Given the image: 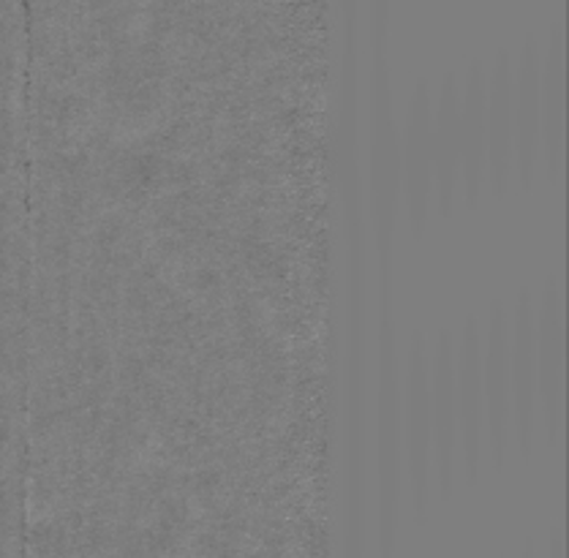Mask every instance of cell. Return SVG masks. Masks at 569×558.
Returning <instances> with one entry per match:
<instances>
[{
  "label": "cell",
  "instance_id": "cell-3",
  "mask_svg": "<svg viewBox=\"0 0 569 558\" xmlns=\"http://www.w3.org/2000/svg\"><path fill=\"white\" fill-rule=\"evenodd\" d=\"M426 400V392H422V366L420 355L411 357V381H409V447H411V475H415L417 485L426 482V441L420 439V434L426 430L428 411L422 406ZM428 436V434H422Z\"/></svg>",
  "mask_w": 569,
  "mask_h": 558
},
{
  "label": "cell",
  "instance_id": "cell-2",
  "mask_svg": "<svg viewBox=\"0 0 569 558\" xmlns=\"http://www.w3.org/2000/svg\"><path fill=\"white\" fill-rule=\"evenodd\" d=\"M542 366H545V398L548 409L553 411V428L559 426L561 409V325H559V302L550 297L548 313H545V336H542Z\"/></svg>",
  "mask_w": 569,
  "mask_h": 558
},
{
  "label": "cell",
  "instance_id": "cell-1",
  "mask_svg": "<svg viewBox=\"0 0 569 558\" xmlns=\"http://www.w3.org/2000/svg\"><path fill=\"white\" fill-rule=\"evenodd\" d=\"M535 346H531V313L520 308L516 321V351H512V379H516V403L520 436L529 439L531 434V406H535Z\"/></svg>",
  "mask_w": 569,
  "mask_h": 558
},
{
  "label": "cell",
  "instance_id": "cell-4",
  "mask_svg": "<svg viewBox=\"0 0 569 558\" xmlns=\"http://www.w3.org/2000/svg\"><path fill=\"white\" fill-rule=\"evenodd\" d=\"M493 169L505 178L507 169V145H510V82H507V69L496 74L493 84Z\"/></svg>",
  "mask_w": 569,
  "mask_h": 558
}]
</instances>
